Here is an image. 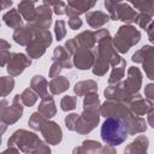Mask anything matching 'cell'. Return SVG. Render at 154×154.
Masks as SVG:
<instances>
[{
  "label": "cell",
  "mask_w": 154,
  "mask_h": 154,
  "mask_svg": "<svg viewBox=\"0 0 154 154\" xmlns=\"http://www.w3.org/2000/svg\"><path fill=\"white\" fill-rule=\"evenodd\" d=\"M128 128L119 118H107L101 126V138L109 146H118L125 141Z\"/></svg>",
  "instance_id": "1"
}]
</instances>
